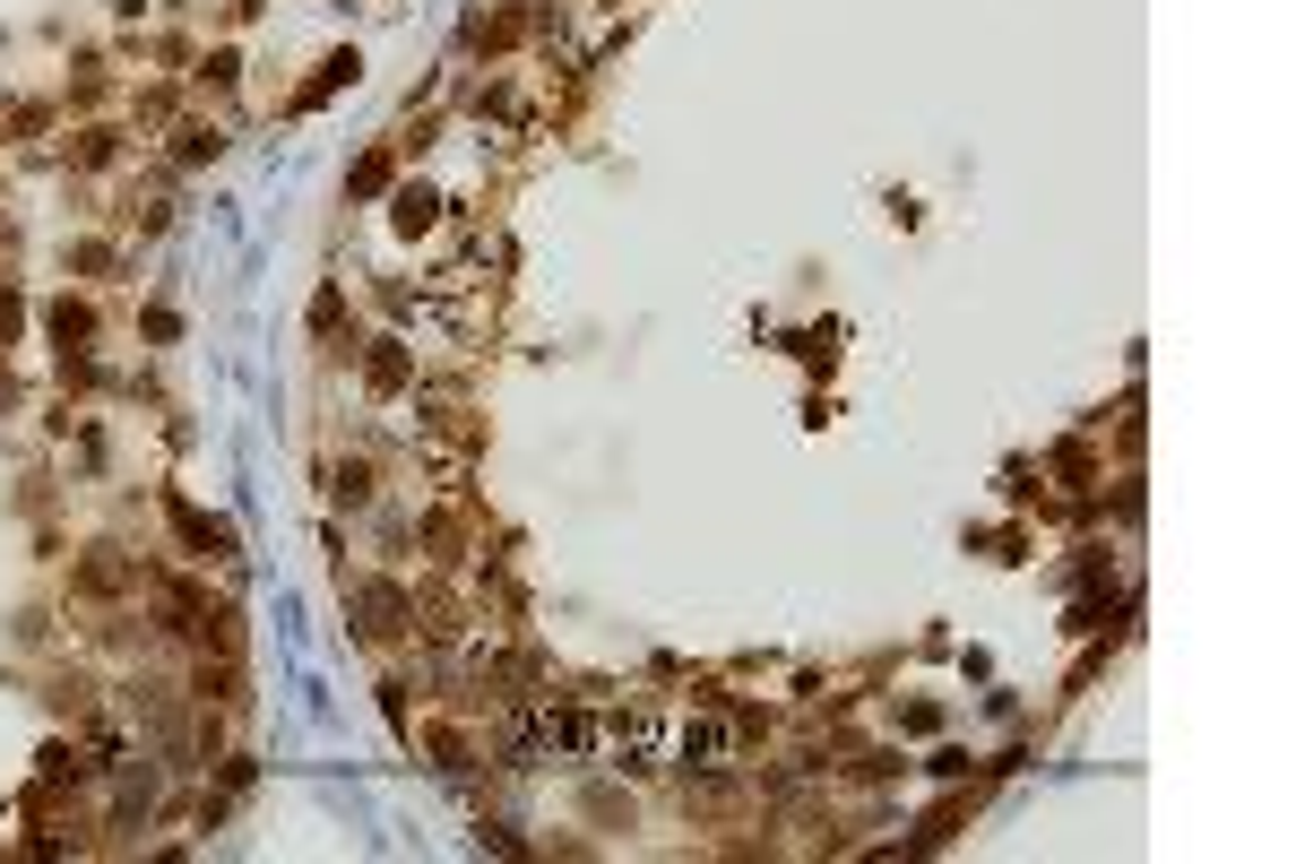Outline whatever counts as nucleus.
Returning <instances> with one entry per match:
<instances>
[{
    "label": "nucleus",
    "mask_w": 1296,
    "mask_h": 864,
    "mask_svg": "<svg viewBox=\"0 0 1296 864\" xmlns=\"http://www.w3.org/2000/svg\"><path fill=\"white\" fill-rule=\"evenodd\" d=\"M666 761H683V769H700V778H718V769L735 761V735H726L718 717H683V726L666 735Z\"/></svg>",
    "instance_id": "1"
},
{
    "label": "nucleus",
    "mask_w": 1296,
    "mask_h": 864,
    "mask_svg": "<svg viewBox=\"0 0 1296 864\" xmlns=\"http://www.w3.org/2000/svg\"><path fill=\"white\" fill-rule=\"evenodd\" d=\"M87 329H96L87 303H52V338H61V346H87Z\"/></svg>",
    "instance_id": "2"
},
{
    "label": "nucleus",
    "mask_w": 1296,
    "mask_h": 864,
    "mask_svg": "<svg viewBox=\"0 0 1296 864\" xmlns=\"http://www.w3.org/2000/svg\"><path fill=\"white\" fill-rule=\"evenodd\" d=\"M433 207H442L433 191H399V234H424V225H433Z\"/></svg>",
    "instance_id": "3"
},
{
    "label": "nucleus",
    "mask_w": 1296,
    "mask_h": 864,
    "mask_svg": "<svg viewBox=\"0 0 1296 864\" xmlns=\"http://www.w3.org/2000/svg\"><path fill=\"white\" fill-rule=\"evenodd\" d=\"M216 148H225L216 130H182V164H200V156H216Z\"/></svg>",
    "instance_id": "4"
}]
</instances>
